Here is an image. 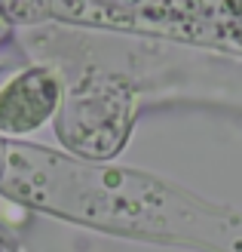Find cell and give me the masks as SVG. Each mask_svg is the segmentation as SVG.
Masks as SVG:
<instances>
[{
    "label": "cell",
    "mask_w": 242,
    "mask_h": 252,
    "mask_svg": "<svg viewBox=\"0 0 242 252\" xmlns=\"http://www.w3.org/2000/svg\"><path fill=\"white\" fill-rule=\"evenodd\" d=\"M92 221L212 252H242V216L199 203L181 191L132 172L108 169L95 197Z\"/></svg>",
    "instance_id": "cell-1"
},
{
    "label": "cell",
    "mask_w": 242,
    "mask_h": 252,
    "mask_svg": "<svg viewBox=\"0 0 242 252\" xmlns=\"http://www.w3.org/2000/svg\"><path fill=\"white\" fill-rule=\"evenodd\" d=\"M65 19L242 49V0H46Z\"/></svg>",
    "instance_id": "cell-2"
},
{
    "label": "cell",
    "mask_w": 242,
    "mask_h": 252,
    "mask_svg": "<svg viewBox=\"0 0 242 252\" xmlns=\"http://www.w3.org/2000/svg\"><path fill=\"white\" fill-rule=\"evenodd\" d=\"M58 95L55 80L46 71H28L0 93V129L6 132H28L43 123L53 111Z\"/></svg>",
    "instance_id": "cell-3"
}]
</instances>
